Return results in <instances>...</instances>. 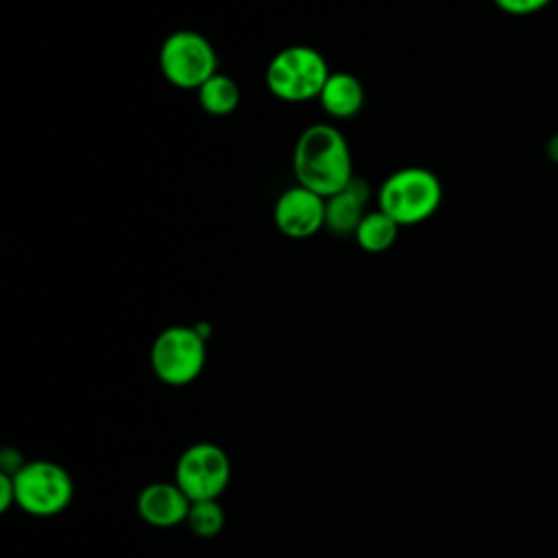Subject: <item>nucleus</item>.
<instances>
[{"instance_id":"nucleus-3","label":"nucleus","mask_w":558,"mask_h":558,"mask_svg":"<svg viewBox=\"0 0 558 558\" xmlns=\"http://www.w3.org/2000/svg\"><path fill=\"white\" fill-rule=\"evenodd\" d=\"M325 57L312 46H288L279 50L266 68L270 94L286 102H307L320 96L329 76Z\"/></svg>"},{"instance_id":"nucleus-15","label":"nucleus","mask_w":558,"mask_h":558,"mask_svg":"<svg viewBox=\"0 0 558 558\" xmlns=\"http://www.w3.org/2000/svg\"><path fill=\"white\" fill-rule=\"evenodd\" d=\"M551 0H493V4L514 17H525L543 11Z\"/></svg>"},{"instance_id":"nucleus-2","label":"nucleus","mask_w":558,"mask_h":558,"mask_svg":"<svg viewBox=\"0 0 558 558\" xmlns=\"http://www.w3.org/2000/svg\"><path fill=\"white\" fill-rule=\"evenodd\" d=\"M442 203L440 179L423 168L408 166L395 170L377 192V205L399 227H412L432 218Z\"/></svg>"},{"instance_id":"nucleus-4","label":"nucleus","mask_w":558,"mask_h":558,"mask_svg":"<svg viewBox=\"0 0 558 558\" xmlns=\"http://www.w3.org/2000/svg\"><path fill=\"white\" fill-rule=\"evenodd\" d=\"M148 362L159 381L168 386H187L205 368L207 340L196 331V327H166L153 340Z\"/></svg>"},{"instance_id":"nucleus-12","label":"nucleus","mask_w":558,"mask_h":558,"mask_svg":"<svg viewBox=\"0 0 558 558\" xmlns=\"http://www.w3.org/2000/svg\"><path fill=\"white\" fill-rule=\"evenodd\" d=\"M198 102L205 113L209 116H229L238 109L240 105V87L238 83L227 76L216 72L211 78H207L198 89Z\"/></svg>"},{"instance_id":"nucleus-9","label":"nucleus","mask_w":558,"mask_h":558,"mask_svg":"<svg viewBox=\"0 0 558 558\" xmlns=\"http://www.w3.org/2000/svg\"><path fill=\"white\" fill-rule=\"evenodd\" d=\"M190 506V497L177 482H150L140 490L135 501L142 521L159 530L185 523Z\"/></svg>"},{"instance_id":"nucleus-8","label":"nucleus","mask_w":558,"mask_h":558,"mask_svg":"<svg viewBox=\"0 0 558 558\" xmlns=\"http://www.w3.org/2000/svg\"><path fill=\"white\" fill-rule=\"evenodd\" d=\"M272 218L286 238H312L325 227V198L303 185H294L277 198Z\"/></svg>"},{"instance_id":"nucleus-13","label":"nucleus","mask_w":558,"mask_h":558,"mask_svg":"<svg viewBox=\"0 0 558 558\" xmlns=\"http://www.w3.org/2000/svg\"><path fill=\"white\" fill-rule=\"evenodd\" d=\"M397 233H399V225L381 209H375L362 218V222L357 225L353 235L362 251L384 253L395 244Z\"/></svg>"},{"instance_id":"nucleus-16","label":"nucleus","mask_w":558,"mask_h":558,"mask_svg":"<svg viewBox=\"0 0 558 558\" xmlns=\"http://www.w3.org/2000/svg\"><path fill=\"white\" fill-rule=\"evenodd\" d=\"M26 464V460L22 458V453L13 447H4L0 451V473H7V475H15L22 466Z\"/></svg>"},{"instance_id":"nucleus-10","label":"nucleus","mask_w":558,"mask_h":558,"mask_svg":"<svg viewBox=\"0 0 558 558\" xmlns=\"http://www.w3.org/2000/svg\"><path fill=\"white\" fill-rule=\"evenodd\" d=\"M368 185L364 179L353 177L342 190L325 198V227L336 235L355 233L357 225L366 216Z\"/></svg>"},{"instance_id":"nucleus-17","label":"nucleus","mask_w":558,"mask_h":558,"mask_svg":"<svg viewBox=\"0 0 558 558\" xmlns=\"http://www.w3.org/2000/svg\"><path fill=\"white\" fill-rule=\"evenodd\" d=\"M11 506H15V482L13 475L0 473V510H9Z\"/></svg>"},{"instance_id":"nucleus-18","label":"nucleus","mask_w":558,"mask_h":558,"mask_svg":"<svg viewBox=\"0 0 558 558\" xmlns=\"http://www.w3.org/2000/svg\"><path fill=\"white\" fill-rule=\"evenodd\" d=\"M545 155L551 163L558 166V133H554L547 142H545Z\"/></svg>"},{"instance_id":"nucleus-11","label":"nucleus","mask_w":558,"mask_h":558,"mask_svg":"<svg viewBox=\"0 0 558 558\" xmlns=\"http://www.w3.org/2000/svg\"><path fill=\"white\" fill-rule=\"evenodd\" d=\"M364 87L360 78L349 72H331L320 89V107L331 118H353L364 107Z\"/></svg>"},{"instance_id":"nucleus-6","label":"nucleus","mask_w":558,"mask_h":558,"mask_svg":"<svg viewBox=\"0 0 558 558\" xmlns=\"http://www.w3.org/2000/svg\"><path fill=\"white\" fill-rule=\"evenodd\" d=\"M218 57L207 37L196 31H174L159 48V70L179 89H198L218 70Z\"/></svg>"},{"instance_id":"nucleus-7","label":"nucleus","mask_w":558,"mask_h":558,"mask_svg":"<svg viewBox=\"0 0 558 558\" xmlns=\"http://www.w3.org/2000/svg\"><path fill=\"white\" fill-rule=\"evenodd\" d=\"M174 482L190 501L218 499L231 482V460L214 442H194L174 464Z\"/></svg>"},{"instance_id":"nucleus-5","label":"nucleus","mask_w":558,"mask_h":558,"mask_svg":"<svg viewBox=\"0 0 558 558\" xmlns=\"http://www.w3.org/2000/svg\"><path fill=\"white\" fill-rule=\"evenodd\" d=\"M15 506L31 517H54L74 499L70 471L52 460H31L15 475Z\"/></svg>"},{"instance_id":"nucleus-14","label":"nucleus","mask_w":558,"mask_h":558,"mask_svg":"<svg viewBox=\"0 0 558 558\" xmlns=\"http://www.w3.org/2000/svg\"><path fill=\"white\" fill-rule=\"evenodd\" d=\"M185 525L198 536V538H214L220 534L225 525V510L218 499H203L192 501Z\"/></svg>"},{"instance_id":"nucleus-1","label":"nucleus","mask_w":558,"mask_h":558,"mask_svg":"<svg viewBox=\"0 0 558 558\" xmlns=\"http://www.w3.org/2000/svg\"><path fill=\"white\" fill-rule=\"evenodd\" d=\"M292 172L299 185L323 198L336 194L355 177L349 142L331 124L303 129L292 150Z\"/></svg>"}]
</instances>
